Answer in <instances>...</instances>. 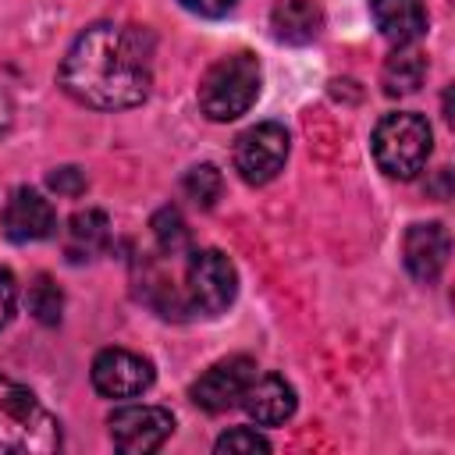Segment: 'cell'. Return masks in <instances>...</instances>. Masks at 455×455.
Wrapping results in <instances>:
<instances>
[{"mask_svg": "<svg viewBox=\"0 0 455 455\" xmlns=\"http://www.w3.org/2000/svg\"><path fill=\"white\" fill-rule=\"evenodd\" d=\"M64 92L92 110H132L149 96V36L135 25L96 21L75 36L60 71Z\"/></svg>", "mask_w": 455, "mask_h": 455, "instance_id": "1", "label": "cell"}, {"mask_svg": "<svg viewBox=\"0 0 455 455\" xmlns=\"http://www.w3.org/2000/svg\"><path fill=\"white\" fill-rule=\"evenodd\" d=\"M60 448L57 416L25 384L0 377V451L4 455H50Z\"/></svg>", "mask_w": 455, "mask_h": 455, "instance_id": "2", "label": "cell"}, {"mask_svg": "<svg viewBox=\"0 0 455 455\" xmlns=\"http://www.w3.org/2000/svg\"><path fill=\"white\" fill-rule=\"evenodd\" d=\"M259 82H263V71L252 53H245V50L228 53L206 68V75L199 82V107L210 121H220V124L235 121L256 103Z\"/></svg>", "mask_w": 455, "mask_h": 455, "instance_id": "3", "label": "cell"}, {"mask_svg": "<svg viewBox=\"0 0 455 455\" xmlns=\"http://www.w3.org/2000/svg\"><path fill=\"white\" fill-rule=\"evenodd\" d=\"M370 149H373L377 167L387 178L409 181V178H416L427 167L430 149H434V132H430L427 117L412 114V110L384 114L377 121V128H373Z\"/></svg>", "mask_w": 455, "mask_h": 455, "instance_id": "4", "label": "cell"}, {"mask_svg": "<svg viewBox=\"0 0 455 455\" xmlns=\"http://www.w3.org/2000/svg\"><path fill=\"white\" fill-rule=\"evenodd\" d=\"M238 291L235 263L220 249H199L185 270V306L199 316H220Z\"/></svg>", "mask_w": 455, "mask_h": 455, "instance_id": "5", "label": "cell"}, {"mask_svg": "<svg viewBox=\"0 0 455 455\" xmlns=\"http://www.w3.org/2000/svg\"><path fill=\"white\" fill-rule=\"evenodd\" d=\"M288 149H291L288 128L277 121H259L235 139V153H231L235 171L245 185H267L284 171Z\"/></svg>", "mask_w": 455, "mask_h": 455, "instance_id": "6", "label": "cell"}, {"mask_svg": "<svg viewBox=\"0 0 455 455\" xmlns=\"http://www.w3.org/2000/svg\"><path fill=\"white\" fill-rule=\"evenodd\" d=\"M107 427H110V441L117 451L149 455L171 437L174 416L160 405H121L107 416Z\"/></svg>", "mask_w": 455, "mask_h": 455, "instance_id": "7", "label": "cell"}, {"mask_svg": "<svg viewBox=\"0 0 455 455\" xmlns=\"http://www.w3.org/2000/svg\"><path fill=\"white\" fill-rule=\"evenodd\" d=\"M153 363L128 348H103L92 359L89 380L103 398H135L153 387Z\"/></svg>", "mask_w": 455, "mask_h": 455, "instance_id": "8", "label": "cell"}, {"mask_svg": "<svg viewBox=\"0 0 455 455\" xmlns=\"http://www.w3.org/2000/svg\"><path fill=\"white\" fill-rule=\"evenodd\" d=\"M256 373L259 370L249 355H231V359L213 363L206 373H199V380L188 387V395L206 412H228L231 405L242 402V395H245V387L252 384Z\"/></svg>", "mask_w": 455, "mask_h": 455, "instance_id": "9", "label": "cell"}, {"mask_svg": "<svg viewBox=\"0 0 455 455\" xmlns=\"http://www.w3.org/2000/svg\"><path fill=\"white\" fill-rule=\"evenodd\" d=\"M448 252H451V238H448L444 224H437V220L409 224V231L402 238V263L412 274V281L434 284L448 267Z\"/></svg>", "mask_w": 455, "mask_h": 455, "instance_id": "10", "label": "cell"}, {"mask_svg": "<svg viewBox=\"0 0 455 455\" xmlns=\"http://www.w3.org/2000/svg\"><path fill=\"white\" fill-rule=\"evenodd\" d=\"M57 231V213L50 199H43L36 188H14L4 206V235L11 242H43Z\"/></svg>", "mask_w": 455, "mask_h": 455, "instance_id": "11", "label": "cell"}, {"mask_svg": "<svg viewBox=\"0 0 455 455\" xmlns=\"http://www.w3.org/2000/svg\"><path fill=\"white\" fill-rule=\"evenodd\" d=\"M238 405H242V409L249 412V419H256L259 427H277V423L291 419V412H295V391H291V384H288L284 377H277V373H256Z\"/></svg>", "mask_w": 455, "mask_h": 455, "instance_id": "12", "label": "cell"}, {"mask_svg": "<svg viewBox=\"0 0 455 455\" xmlns=\"http://www.w3.org/2000/svg\"><path fill=\"white\" fill-rule=\"evenodd\" d=\"M370 11H373L380 36L395 46H412L427 32L423 0H370Z\"/></svg>", "mask_w": 455, "mask_h": 455, "instance_id": "13", "label": "cell"}, {"mask_svg": "<svg viewBox=\"0 0 455 455\" xmlns=\"http://www.w3.org/2000/svg\"><path fill=\"white\" fill-rule=\"evenodd\" d=\"M270 28L281 43H313L323 28L320 0H277L270 11Z\"/></svg>", "mask_w": 455, "mask_h": 455, "instance_id": "14", "label": "cell"}, {"mask_svg": "<svg viewBox=\"0 0 455 455\" xmlns=\"http://www.w3.org/2000/svg\"><path fill=\"white\" fill-rule=\"evenodd\" d=\"M110 242V220L103 210H78L71 220H68V231H64V256L71 263H85L92 256H100Z\"/></svg>", "mask_w": 455, "mask_h": 455, "instance_id": "15", "label": "cell"}, {"mask_svg": "<svg viewBox=\"0 0 455 455\" xmlns=\"http://www.w3.org/2000/svg\"><path fill=\"white\" fill-rule=\"evenodd\" d=\"M423 78H427V57L409 46H398V53L387 57V64L380 71V85L387 96H409L423 85Z\"/></svg>", "mask_w": 455, "mask_h": 455, "instance_id": "16", "label": "cell"}, {"mask_svg": "<svg viewBox=\"0 0 455 455\" xmlns=\"http://www.w3.org/2000/svg\"><path fill=\"white\" fill-rule=\"evenodd\" d=\"M149 228H153V238H156V245H160L164 256H181V252H188L192 235H188L185 217H181L174 206L156 210L153 220H149Z\"/></svg>", "mask_w": 455, "mask_h": 455, "instance_id": "17", "label": "cell"}, {"mask_svg": "<svg viewBox=\"0 0 455 455\" xmlns=\"http://www.w3.org/2000/svg\"><path fill=\"white\" fill-rule=\"evenodd\" d=\"M28 313L46 323V327H57L60 323V313H64V295L60 288L53 284L50 274H39L32 284H28Z\"/></svg>", "mask_w": 455, "mask_h": 455, "instance_id": "18", "label": "cell"}, {"mask_svg": "<svg viewBox=\"0 0 455 455\" xmlns=\"http://www.w3.org/2000/svg\"><path fill=\"white\" fill-rule=\"evenodd\" d=\"M181 188H185V196H188L196 206L210 210V206L220 199V192H224V174H220L213 164H196V167H188V174L181 178Z\"/></svg>", "mask_w": 455, "mask_h": 455, "instance_id": "19", "label": "cell"}, {"mask_svg": "<svg viewBox=\"0 0 455 455\" xmlns=\"http://www.w3.org/2000/svg\"><path fill=\"white\" fill-rule=\"evenodd\" d=\"M213 448L217 451H245V455H256V451H270V441L263 434H256L252 427H231L228 434L217 437Z\"/></svg>", "mask_w": 455, "mask_h": 455, "instance_id": "20", "label": "cell"}, {"mask_svg": "<svg viewBox=\"0 0 455 455\" xmlns=\"http://www.w3.org/2000/svg\"><path fill=\"white\" fill-rule=\"evenodd\" d=\"M46 185L57 192V196H64V199H78L85 188H89V178H85V171L82 167H57V171H50V178H46Z\"/></svg>", "mask_w": 455, "mask_h": 455, "instance_id": "21", "label": "cell"}, {"mask_svg": "<svg viewBox=\"0 0 455 455\" xmlns=\"http://www.w3.org/2000/svg\"><path fill=\"white\" fill-rule=\"evenodd\" d=\"M14 306H18V281L7 267H0V327L14 316Z\"/></svg>", "mask_w": 455, "mask_h": 455, "instance_id": "22", "label": "cell"}, {"mask_svg": "<svg viewBox=\"0 0 455 455\" xmlns=\"http://www.w3.org/2000/svg\"><path fill=\"white\" fill-rule=\"evenodd\" d=\"M178 4L199 18H224L228 11H235L238 0H178Z\"/></svg>", "mask_w": 455, "mask_h": 455, "instance_id": "23", "label": "cell"}, {"mask_svg": "<svg viewBox=\"0 0 455 455\" xmlns=\"http://www.w3.org/2000/svg\"><path fill=\"white\" fill-rule=\"evenodd\" d=\"M11 124H14V103H11V96L0 89V135H7Z\"/></svg>", "mask_w": 455, "mask_h": 455, "instance_id": "24", "label": "cell"}]
</instances>
